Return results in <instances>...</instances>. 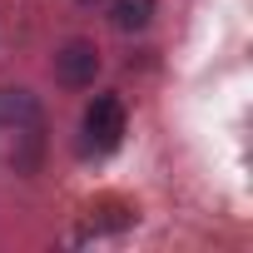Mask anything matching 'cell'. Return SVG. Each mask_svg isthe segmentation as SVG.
<instances>
[{"label":"cell","instance_id":"obj_1","mask_svg":"<svg viewBox=\"0 0 253 253\" xmlns=\"http://www.w3.org/2000/svg\"><path fill=\"white\" fill-rule=\"evenodd\" d=\"M119 134H124V104H119V94H94V104L84 109V144L104 154V149L119 144Z\"/></svg>","mask_w":253,"mask_h":253},{"label":"cell","instance_id":"obj_2","mask_svg":"<svg viewBox=\"0 0 253 253\" xmlns=\"http://www.w3.org/2000/svg\"><path fill=\"white\" fill-rule=\"evenodd\" d=\"M94 75H99V50L89 40H70L55 55V80L65 89H84V84H94Z\"/></svg>","mask_w":253,"mask_h":253},{"label":"cell","instance_id":"obj_3","mask_svg":"<svg viewBox=\"0 0 253 253\" xmlns=\"http://www.w3.org/2000/svg\"><path fill=\"white\" fill-rule=\"evenodd\" d=\"M109 20H114L119 30H144V25L154 20V0H114V5H109Z\"/></svg>","mask_w":253,"mask_h":253},{"label":"cell","instance_id":"obj_4","mask_svg":"<svg viewBox=\"0 0 253 253\" xmlns=\"http://www.w3.org/2000/svg\"><path fill=\"white\" fill-rule=\"evenodd\" d=\"M0 124H35V99L25 89H0Z\"/></svg>","mask_w":253,"mask_h":253}]
</instances>
